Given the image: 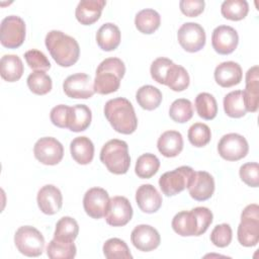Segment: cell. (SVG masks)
Instances as JSON below:
<instances>
[{
  "label": "cell",
  "instance_id": "c3c4849f",
  "mask_svg": "<svg viewBox=\"0 0 259 259\" xmlns=\"http://www.w3.org/2000/svg\"><path fill=\"white\" fill-rule=\"evenodd\" d=\"M203 0H181L179 7L181 12L188 17H196L204 10Z\"/></svg>",
  "mask_w": 259,
  "mask_h": 259
},
{
  "label": "cell",
  "instance_id": "d590c367",
  "mask_svg": "<svg viewBox=\"0 0 259 259\" xmlns=\"http://www.w3.org/2000/svg\"><path fill=\"white\" fill-rule=\"evenodd\" d=\"M195 108L197 114L206 120L213 119L218 113L217 100L210 93L207 92H201L196 96Z\"/></svg>",
  "mask_w": 259,
  "mask_h": 259
},
{
  "label": "cell",
  "instance_id": "6da1fadb",
  "mask_svg": "<svg viewBox=\"0 0 259 259\" xmlns=\"http://www.w3.org/2000/svg\"><path fill=\"white\" fill-rule=\"evenodd\" d=\"M45 44L52 58L61 67H71L79 60V44L74 37L61 30L49 31Z\"/></svg>",
  "mask_w": 259,
  "mask_h": 259
},
{
  "label": "cell",
  "instance_id": "e575fe53",
  "mask_svg": "<svg viewBox=\"0 0 259 259\" xmlns=\"http://www.w3.org/2000/svg\"><path fill=\"white\" fill-rule=\"evenodd\" d=\"M249 12V5L246 0H226L222 3L221 13L230 20L239 21L244 19Z\"/></svg>",
  "mask_w": 259,
  "mask_h": 259
},
{
  "label": "cell",
  "instance_id": "ac0fdd59",
  "mask_svg": "<svg viewBox=\"0 0 259 259\" xmlns=\"http://www.w3.org/2000/svg\"><path fill=\"white\" fill-rule=\"evenodd\" d=\"M36 201L41 212L52 215L61 209L63 204V196L57 186L47 184L38 190Z\"/></svg>",
  "mask_w": 259,
  "mask_h": 259
},
{
  "label": "cell",
  "instance_id": "603a6c76",
  "mask_svg": "<svg viewBox=\"0 0 259 259\" xmlns=\"http://www.w3.org/2000/svg\"><path fill=\"white\" fill-rule=\"evenodd\" d=\"M157 147L164 157H176L183 149L182 135L177 131H166L158 139Z\"/></svg>",
  "mask_w": 259,
  "mask_h": 259
},
{
  "label": "cell",
  "instance_id": "d4e9b609",
  "mask_svg": "<svg viewBox=\"0 0 259 259\" xmlns=\"http://www.w3.org/2000/svg\"><path fill=\"white\" fill-rule=\"evenodd\" d=\"M120 38L121 34L118 26L111 22L102 24L96 32V42L105 52L115 50L120 44Z\"/></svg>",
  "mask_w": 259,
  "mask_h": 259
},
{
  "label": "cell",
  "instance_id": "f6af8a7d",
  "mask_svg": "<svg viewBox=\"0 0 259 259\" xmlns=\"http://www.w3.org/2000/svg\"><path fill=\"white\" fill-rule=\"evenodd\" d=\"M241 180L250 187H258L259 185V165L256 162L245 163L239 170Z\"/></svg>",
  "mask_w": 259,
  "mask_h": 259
},
{
  "label": "cell",
  "instance_id": "5b68a950",
  "mask_svg": "<svg viewBox=\"0 0 259 259\" xmlns=\"http://www.w3.org/2000/svg\"><path fill=\"white\" fill-rule=\"evenodd\" d=\"M238 241L242 246L253 247L259 242V206L256 203L247 205L241 213L238 226Z\"/></svg>",
  "mask_w": 259,
  "mask_h": 259
},
{
  "label": "cell",
  "instance_id": "8992f818",
  "mask_svg": "<svg viewBox=\"0 0 259 259\" xmlns=\"http://www.w3.org/2000/svg\"><path fill=\"white\" fill-rule=\"evenodd\" d=\"M14 243L17 250L27 257H37L45 249L42 234L31 226L20 227L14 235Z\"/></svg>",
  "mask_w": 259,
  "mask_h": 259
},
{
  "label": "cell",
  "instance_id": "ee69618b",
  "mask_svg": "<svg viewBox=\"0 0 259 259\" xmlns=\"http://www.w3.org/2000/svg\"><path fill=\"white\" fill-rule=\"evenodd\" d=\"M173 63H174L173 61L164 57L156 59L151 64V68H150V73L154 81H156L159 84L165 85V80H166L168 71Z\"/></svg>",
  "mask_w": 259,
  "mask_h": 259
},
{
  "label": "cell",
  "instance_id": "7c38bea8",
  "mask_svg": "<svg viewBox=\"0 0 259 259\" xmlns=\"http://www.w3.org/2000/svg\"><path fill=\"white\" fill-rule=\"evenodd\" d=\"M63 90L68 97L75 99H88L95 93L92 80L85 73L68 76L63 83Z\"/></svg>",
  "mask_w": 259,
  "mask_h": 259
},
{
  "label": "cell",
  "instance_id": "4dcf8cb0",
  "mask_svg": "<svg viewBox=\"0 0 259 259\" xmlns=\"http://www.w3.org/2000/svg\"><path fill=\"white\" fill-rule=\"evenodd\" d=\"M189 75L185 68L180 65L173 63L168 71L165 85H167L171 90L180 92L185 90L189 86Z\"/></svg>",
  "mask_w": 259,
  "mask_h": 259
},
{
  "label": "cell",
  "instance_id": "2e32d148",
  "mask_svg": "<svg viewBox=\"0 0 259 259\" xmlns=\"http://www.w3.org/2000/svg\"><path fill=\"white\" fill-rule=\"evenodd\" d=\"M131 241L138 250L150 252L158 248L161 238L154 227L149 225H139L132 231Z\"/></svg>",
  "mask_w": 259,
  "mask_h": 259
},
{
  "label": "cell",
  "instance_id": "b9f144b4",
  "mask_svg": "<svg viewBox=\"0 0 259 259\" xmlns=\"http://www.w3.org/2000/svg\"><path fill=\"white\" fill-rule=\"evenodd\" d=\"M232 238L233 232L229 224L217 225L210 233L211 243L219 248H225L229 246L232 242Z\"/></svg>",
  "mask_w": 259,
  "mask_h": 259
},
{
  "label": "cell",
  "instance_id": "ab89813d",
  "mask_svg": "<svg viewBox=\"0 0 259 259\" xmlns=\"http://www.w3.org/2000/svg\"><path fill=\"white\" fill-rule=\"evenodd\" d=\"M169 115L176 122H187L193 115V106L191 101L186 98L174 100L170 105Z\"/></svg>",
  "mask_w": 259,
  "mask_h": 259
},
{
  "label": "cell",
  "instance_id": "44dd1931",
  "mask_svg": "<svg viewBox=\"0 0 259 259\" xmlns=\"http://www.w3.org/2000/svg\"><path fill=\"white\" fill-rule=\"evenodd\" d=\"M136 201L143 212L154 213L162 205V196L152 184H143L137 189Z\"/></svg>",
  "mask_w": 259,
  "mask_h": 259
},
{
  "label": "cell",
  "instance_id": "3957f363",
  "mask_svg": "<svg viewBox=\"0 0 259 259\" xmlns=\"http://www.w3.org/2000/svg\"><path fill=\"white\" fill-rule=\"evenodd\" d=\"M124 73L125 66L120 59L107 58L103 60L96 69L93 83L94 91L102 95L117 91Z\"/></svg>",
  "mask_w": 259,
  "mask_h": 259
},
{
  "label": "cell",
  "instance_id": "9a60e30c",
  "mask_svg": "<svg viewBox=\"0 0 259 259\" xmlns=\"http://www.w3.org/2000/svg\"><path fill=\"white\" fill-rule=\"evenodd\" d=\"M239 35L235 28L229 25H219L211 34L213 50L220 55L232 54L238 47Z\"/></svg>",
  "mask_w": 259,
  "mask_h": 259
},
{
  "label": "cell",
  "instance_id": "52a82bcc",
  "mask_svg": "<svg viewBox=\"0 0 259 259\" xmlns=\"http://www.w3.org/2000/svg\"><path fill=\"white\" fill-rule=\"evenodd\" d=\"M195 171L189 166H181L165 172L159 178V186L166 196H173L187 188L193 179Z\"/></svg>",
  "mask_w": 259,
  "mask_h": 259
},
{
  "label": "cell",
  "instance_id": "4fadbf2b",
  "mask_svg": "<svg viewBox=\"0 0 259 259\" xmlns=\"http://www.w3.org/2000/svg\"><path fill=\"white\" fill-rule=\"evenodd\" d=\"M133 207L128 199L124 196H113L105 212V221L109 226H125L133 218Z\"/></svg>",
  "mask_w": 259,
  "mask_h": 259
},
{
  "label": "cell",
  "instance_id": "60d3db41",
  "mask_svg": "<svg viewBox=\"0 0 259 259\" xmlns=\"http://www.w3.org/2000/svg\"><path fill=\"white\" fill-rule=\"evenodd\" d=\"M188 141L194 147L201 148L206 146L211 139L210 128L207 124L202 122L193 123L187 133Z\"/></svg>",
  "mask_w": 259,
  "mask_h": 259
},
{
  "label": "cell",
  "instance_id": "d6986e66",
  "mask_svg": "<svg viewBox=\"0 0 259 259\" xmlns=\"http://www.w3.org/2000/svg\"><path fill=\"white\" fill-rule=\"evenodd\" d=\"M246 86L243 92V99L246 110L256 112L259 101V68L258 66L251 67L246 73Z\"/></svg>",
  "mask_w": 259,
  "mask_h": 259
},
{
  "label": "cell",
  "instance_id": "277c9868",
  "mask_svg": "<svg viewBox=\"0 0 259 259\" xmlns=\"http://www.w3.org/2000/svg\"><path fill=\"white\" fill-rule=\"evenodd\" d=\"M100 161L113 174H125L131 166L128 146L124 141L112 139L105 143L100 151Z\"/></svg>",
  "mask_w": 259,
  "mask_h": 259
},
{
  "label": "cell",
  "instance_id": "7dc6e473",
  "mask_svg": "<svg viewBox=\"0 0 259 259\" xmlns=\"http://www.w3.org/2000/svg\"><path fill=\"white\" fill-rule=\"evenodd\" d=\"M192 210L195 213L198 222L197 236H200L206 232V230L212 223L213 215H212V212L207 207H204V206H197Z\"/></svg>",
  "mask_w": 259,
  "mask_h": 259
},
{
  "label": "cell",
  "instance_id": "f35d334b",
  "mask_svg": "<svg viewBox=\"0 0 259 259\" xmlns=\"http://www.w3.org/2000/svg\"><path fill=\"white\" fill-rule=\"evenodd\" d=\"M27 86L29 90L36 95H45L52 90V78L42 71H34L27 77Z\"/></svg>",
  "mask_w": 259,
  "mask_h": 259
},
{
  "label": "cell",
  "instance_id": "7a4b0ae2",
  "mask_svg": "<svg viewBox=\"0 0 259 259\" xmlns=\"http://www.w3.org/2000/svg\"><path fill=\"white\" fill-rule=\"evenodd\" d=\"M104 115L113 130L119 134L131 135L138 126V118L133 104L123 97L108 100L104 105Z\"/></svg>",
  "mask_w": 259,
  "mask_h": 259
},
{
  "label": "cell",
  "instance_id": "484cf974",
  "mask_svg": "<svg viewBox=\"0 0 259 259\" xmlns=\"http://www.w3.org/2000/svg\"><path fill=\"white\" fill-rule=\"evenodd\" d=\"M92 113L90 108L85 104H76L70 106L68 116V127L70 131L79 133L88 128L91 123Z\"/></svg>",
  "mask_w": 259,
  "mask_h": 259
},
{
  "label": "cell",
  "instance_id": "74e56055",
  "mask_svg": "<svg viewBox=\"0 0 259 259\" xmlns=\"http://www.w3.org/2000/svg\"><path fill=\"white\" fill-rule=\"evenodd\" d=\"M107 259H132L133 255L124 241L118 238H111L105 241L102 248Z\"/></svg>",
  "mask_w": 259,
  "mask_h": 259
},
{
  "label": "cell",
  "instance_id": "ffe728a7",
  "mask_svg": "<svg viewBox=\"0 0 259 259\" xmlns=\"http://www.w3.org/2000/svg\"><path fill=\"white\" fill-rule=\"evenodd\" d=\"M215 82L224 87L229 88L238 85L242 81L243 72L241 66L233 61L223 62L215 67L214 70Z\"/></svg>",
  "mask_w": 259,
  "mask_h": 259
},
{
  "label": "cell",
  "instance_id": "5bb4252c",
  "mask_svg": "<svg viewBox=\"0 0 259 259\" xmlns=\"http://www.w3.org/2000/svg\"><path fill=\"white\" fill-rule=\"evenodd\" d=\"M109 199V195L105 189L101 187H92L84 194V210L92 219H101L105 215Z\"/></svg>",
  "mask_w": 259,
  "mask_h": 259
},
{
  "label": "cell",
  "instance_id": "83f0119b",
  "mask_svg": "<svg viewBox=\"0 0 259 259\" xmlns=\"http://www.w3.org/2000/svg\"><path fill=\"white\" fill-rule=\"evenodd\" d=\"M23 64L16 55H4L0 60V73L3 80L7 82L18 81L23 74Z\"/></svg>",
  "mask_w": 259,
  "mask_h": 259
},
{
  "label": "cell",
  "instance_id": "30bf717a",
  "mask_svg": "<svg viewBox=\"0 0 259 259\" xmlns=\"http://www.w3.org/2000/svg\"><path fill=\"white\" fill-rule=\"evenodd\" d=\"M177 38L183 50L189 53H196L204 47L206 36L205 31L200 24L186 22L178 29Z\"/></svg>",
  "mask_w": 259,
  "mask_h": 259
},
{
  "label": "cell",
  "instance_id": "836d02e7",
  "mask_svg": "<svg viewBox=\"0 0 259 259\" xmlns=\"http://www.w3.org/2000/svg\"><path fill=\"white\" fill-rule=\"evenodd\" d=\"M160 168V161L158 157L151 153H146L141 155L135 167V172L138 177L142 179H148L154 176Z\"/></svg>",
  "mask_w": 259,
  "mask_h": 259
},
{
  "label": "cell",
  "instance_id": "f546056e",
  "mask_svg": "<svg viewBox=\"0 0 259 259\" xmlns=\"http://www.w3.org/2000/svg\"><path fill=\"white\" fill-rule=\"evenodd\" d=\"M161 91L152 85H144L140 87L136 93V99L139 105L146 110H154L162 102Z\"/></svg>",
  "mask_w": 259,
  "mask_h": 259
},
{
  "label": "cell",
  "instance_id": "f1b7e54d",
  "mask_svg": "<svg viewBox=\"0 0 259 259\" xmlns=\"http://www.w3.org/2000/svg\"><path fill=\"white\" fill-rule=\"evenodd\" d=\"M161 23L160 14L151 8H146L139 11L135 17V24L137 29L145 34L155 32Z\"/></svg>",
  "mask_w": 259,
  "mask_h": 259
},
{
  "label": "cell",
  "instance_id": "cb8c5ba5",
  "mask_svg": "<svg viewBox=\"0 0 259 259\" xmlns=\"http://www.w3.org/2000/svg\"><path fill=\"white\" fill-rule=\"evenodd\" d=\"M171 226L173 231L182 237L197 236L198 222L192 209L190 211L182 210L176 213L172 220Z\"/></svg>",
  "mask_w": 259,
  "mask_h": 259
},
{
  "label": "cell",
  "instance_id": "7bdbcfd3",
  "mask_svg": "<svg viewBox=\"0 0 259 259\" xmlns=\"http://www.w3.org/2000/svg\"><path fill=\"white\" fill-rule=\"evenodd\" d=\"M28 67L34 71L46 72L51 68V63L46 55L38 50H29L24 54Z\"/></svg>",
  "mask_w": 259,
  "mask_h": 259
},
{
  "label": "cell",
  "instance_id": "1f68e13d",
  "mask_svg": "<svg viewBox=\"0 0 259 259\" xmlns=\"http://www.w3.org/2000/svg\"><path fill=\"white\" fill-rule=\"evenodd\" d=\"M78 233L79 226L77 221L71 217H63L56 224L54 239L64 242H74Z\"/></svg>",
  "mask_w": 259,
  "mask_h": 259
},
{
  "label": "cell",
  "instance_id": "4316f807",
  "mask_svg": "<svg viewBox=\"0 0 259 259\" xmlns=\"http://www.w3.org/2000/svg\"><path fill=\"white\" fill-rule=\"evenodd\" d=\"M72 158L81 165H87L92 162L94 157V145L87 137H77L70 144Z\"/></svg>",
  "mask_w": 259,
  "mask_h": 259
},
{
  "label": "cell",
  "instance_id": "e0dca14e",
  "mask_svg": "<svg viewBox=\"0 0 259 259\" xmlns=\"http://www.w3.org/2000/svg\"><path fill=\"white\" fill-rule=\"evenodd\" d=\"M190 196L197 201L209 199L214 192L213 177L206 171H197L187 187Z\"/></svg>",
  "mask_w": 259,
  "mask_h": 259
},
{
  "label": "cell",
  "instance_id": "7402d4cb",
  "mask_svg": "<svg viewBox=\"0 0 259 259\" xmlns=\"http://www.w3.org/2000/svg\"><path fill=\"white\" fill-rule=\"evenodd\" d=\"M105 4L104 0H81L76 7V19L83 25L93 24L99 19Z\"/></svg>",
  "mask_w": 259,
  "mask_h": 259
},
{
  "label": "cell",
  "instance_id": "bcb514c9",
  "mask_svg": "<svg viewBox=\"0 0 259 259\" xmlns=\"http://www.w3.org/2000/svg\"><path fill=\"white\" fill-rule=\"evenodd\" d=\"M69 110H70V106L65 104H59L53 107L50 113V118L52 123L58 127L67 128Z\"/></svg>",
  "mask_w": 259,
  "mask_h": 259
},
{
  "label": "cell",
  "instance_id": "ba28073f",
  "mask_svg": "<svg viewBox=\"0 0 259 259\" xmlns=\"http://www.w3.org/2000/svg\"><path fill=\"white\" fill-rule=\"evenodd\" d=\"M25 22L17 15L6 16L1 21L0 40L3 47L16 49L20 47L25 38Z\"/></svg>",
  "mask_w": 259,
  "mask_h": 259
},
{
  "label": "cell",
  "instance_id": "8d00e7d4",
  "mask_svg": "<svg viewBox=\"0 0 259 259\" xmlns=\"http://www.w3.org/2000/svg\"><path fill=\"white\" fill-rule=\"evenodd\" d=\"M77 249L74 242H64L53 239L47 247V255L51 259H72Z\"/></svg>",
  "mask_w": 259,
  "mask_h": 259
},
{
  "label": "cell",
  "instance_id": "9c48e42d",
  "mask_svg": "<svg viewBox=\"0 0 259 259\" xmlns=\"http://www.w3.org/2000/svg\"><path fill=\"white\" fill-rule=\"evenodd\" d=\"M249 151L247 140L236 133L223 136L218 144L220 156L227 161H238L246 157Z\"/></svg>",
  "mask_w": 259,
  "mask_h": 259
},
{
  "label": "cell",
  "instance_id": "8fae6325",
  "mask_svg": "<svg viewBox=\"0 0 259 259\" xmlns=\"http://www.w3.org/2000/svg\"><path fill=\"white\" fill-rule=\"evenodd\" d=\"M33 154L37 161L45 165H57L64 156L63 145L55 138L44 137L36 141L33 147Z\"/></svg>",
  "mask_w": 259,
  "mask_h": 259
},
{
  "label": "cell",
  "instance_id": "d6a6232c",
  "mask_svg": "<svg viewBox=\"0 0 259 259\" xmlns=\"http://www.w3.org/2000/svg\"><path fill=\"white\" fill-rule=\"evenodd\" d=\"M224 110L228 116L233 118H240L246 115L247 110L241 90L232 91L224 97Z\"/></svg>",
  "mask_w": 259,
  "mask_h": 259
}]
</instances>
